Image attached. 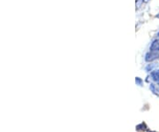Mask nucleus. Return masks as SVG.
<instances>
[{
  "label": "nucleus",
  "mask_w": 159,
  "mask_h": 132,
  "mask_svg": "<svg viewBox=\"0 0 159 132\" xmlns=\"http://www.w3.org/2000/svg\"><path fill=\"white\" fill-rule=\"evenodd\" d=\"M157 36H158V40H159V32L157 33Z\"/></svg>",
  "instance_id": "nucleus-8"
},
{
  "label": "nucleus",
  "mask_w": 159,
  "mask_h": 132,
  "mask_svg": "<svg viewBox=\"0 0 159 132\" xmlns=\"http://www.w3.org/2000/svg\"><path fill=\"white\" fill-rule=\"evenodd\" d=\"M156 18H159V13L157 15H156Z\"/></svg>",
  "instance_id": "nucleus-7"
},
{
  "label": "nucleus",
  "mask_w": 159,
  "mask_h": 132,
  "mask_svg": "<svg viewBox=\"0 0 159 132\" xmlns=\"http://www.w3.org/2000/svg\"><path fill=\"white\" fill-rule=\"evenodd\" d=\"M159 58V53L155 52V51H149L145 55V60L148 62H151V61L155 60Z\"/></svg>",
  "instance_id": "nucleus-1"
},
{
  "label": "nucleus",
  "mask_w": 159,
  "mask_h": 132,
  "mask_svg": "<svg viewBox=\"0 0 159 132\" xmlns=\"http://www.w3.org/2000/svg\"><path fill=\"white\" fill-rule=\"evenodd\" d=\"M151 77L153 79V81L159 83V69H157V70H154V71L151 72Z\"/></svg>",
  "instance_id": "nucleus-3"
},
{
  "label": "nucleus",
  "mask_w": 159,
  "mask_h": 132,
  "mask_svg": "<svg viewBox=\"0 0 159 132\" xmlns=\"http://www.w3.org/2000/svg\"><path fill=\"white\" fill-rule=\"evenodd\" d=\"M147 1H149V0H144V2H147Z\"/></svg>",
  "instance_id": "nucleus-9"
},
{
  "label": "nucleus",
  "mask_w": 159,
  "mask_h": 132,
  "mask_svg": "<svg viewBox=\"0 0 159 132\" xmlns=\"http://www.w3.org/2000/svg\"><path fill=\"white\" fill-rule=\"evenodd\" d=\"M149 132H155V131H149Z\"/></svg>",
  "instance_id": "nucleus-10"
},
{
  "label": "nucleus",
  "mask_w": 159,
  "mask_h": 132,
  "mask_svg": "<svg viewBox=\"0 0 159 132\" xmlns=\"http://www.w3.org/2000/svg\"><path fill=\"white\" fill-rule=\"evenodd\" d=\"M157 64H151V65H149V66L146 67V70H147L148 72H150V71H152L155 67H157Z\"/></svg>",
  "instance_id": "nucleus-4"
},
{
  "label": "nucleus",
  "mask_w": 159,
  "mask_h": 132,
  "mask_svg": "<svg viewBox=\"0 0 159 132\" xmlns=\"http://www.w3.org/2000/svg\"><path fill=\"white\" fill-rule=\"evenodd\" d=\"M150 89H151V91H153V92L156 93V89H155L154 84H150Z\"/></svg>",
  "instance_id": "nucleus-6"
},
{
  "label": "nucleus",
  "mask_w": 159,
  "mask_h": 132,
  "mask_svg": "<svg viewBox=\"0 0 159 132\" xmlns=\"http://www.w3.org/2000/svg\"><path fill=\"white\" fill-rule=\"evenodd\" d=\"M149 50H150V51H155V52L159 51V40L156 39L152 42Z\"/></svg>",
  "instance_id": "nucleus-2"
},
{
  "label": "nucleus",
  "mask_w": 159,
  "mask_h": 132,
  "mask_svg": "<svg viewBox=\"0 0 159 132\" xmlns=\"http://www.w3.org/2000/svg\"><path fill=\"white\" fill-rule=\"evenodd\" d=\"M135 83H136V84H137V85H142V80L141 78H140V77H136V78H135Z\"/></svg>",
  "instance_id": "nucleus-5"
}]
</instances>
